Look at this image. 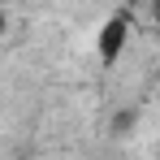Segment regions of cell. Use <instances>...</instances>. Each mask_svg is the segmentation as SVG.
<instances>
[{
	"label": "cell",
	"mask_w": 160,
	"mask_h": 160,
	"mask_svg": "<svg viewBox=\"0 0 160 160\" xmlns=\"http://www.w3.org/2000/svg\"><path fill=\"white\" fill-rule=\"evenodd\" d=\"M130 9H117V13H108V22L100 26V35H95V52H100V61L104 65H117L121 61V52H126V43H130Z\"/></svg>",
	"instance_id": "1"
},
{
	"label": "cell",
	"mask_w": 160,
	"mask_h": 160,
	"mask_svg": "<svg viewBox=\"0 0 160 160\" xmlns=\"http://www.w3.org/2000/svg\"><path fill=\"white\" fill-rule=\"evenodd\" d=\"M9 35V18H4V4H0V39Z\"/></svg>",
	"instance_id": "2"
}]
</instances>
